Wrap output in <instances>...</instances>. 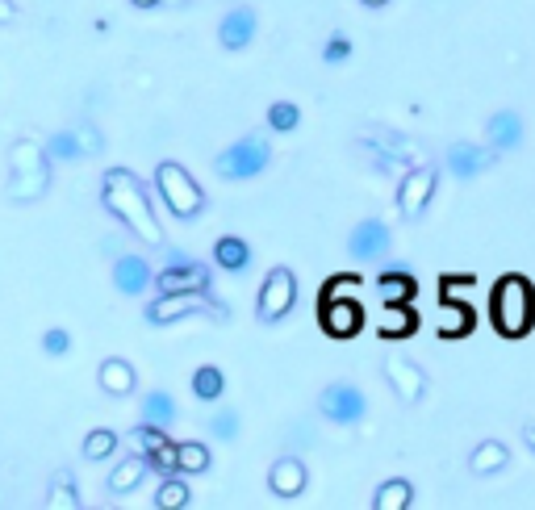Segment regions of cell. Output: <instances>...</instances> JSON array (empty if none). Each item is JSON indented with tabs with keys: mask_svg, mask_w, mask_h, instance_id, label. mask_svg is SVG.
Here are the masks:
<instances>
[{
	"mask_svg": "<svg viewBox=\"0 0 535 510\" xmlns=\"http://www.w3.org/2000/svg\"><path fill=\"white\" fill-rule=\"evenodd\" d=\"M101 201H105V210L118 218L138 243L164 247V226H159V218L151 210L147 184L138 180L130 168H109L101 176Z\"/></svg>",
	"mask_w": 535,
	"mask_h": 510,
	"instance_id": "1",
	"label": "cell"
},
{
	"mask_svg": "<svg viewBox=\"0 0 535 510\" xmlns=\"http://www.w3.org/2000/svg\"><path fill=\"white\" fill-rule=\"evenodd\" d=\"M490 314H494V327L498 335L506 339H523L535 322V285L527 276L510 272L494 285V297H490Z\"/></svg>",
	"mask_w": 535,
	"mask_h": 510,
	"instance_id": "2",
	"label": "cell"
},
{
	"mask_svg": "<svg viewBox=\"0 0 535 510\" xmlns=\"http://www.w3.org/2000/svg\"><path fill=\"white\" fill-rule=\"evenodd\" d=\"M9 197L21 201V205H30L38 197H46V189H51V159H46V147H42V138L26 134V138H17V143L9 147Z\"/></svg>",
	"mask_w": 535,
	"mask_h": 510,
	"instance_id": "3",
	"label": "cell"
},
{
	"mask_svg": "<svg viewBox=\"0 0 535 510\" xmlns=\"http://www.w3.org/2000/svg\"><path fill=\"white\" fill-rule=\"evenodd\" d=\"M155 189H159V197H164L168 214L180 218V222H193L205 210L201 184L184 172V164H176V159H164V164L155 168Z\"/></svg>",
	"mask_w": 535,
	"mask_h": 510,
	"instance_id": "4",
	"label": "cell"
},
{
	"mask_svg": "<svg viewBox=\"0 0 535 510\" xmlns=\"http://www.w3.org/2000/svg\"><path fill=\"white\" fill-rule=\"evenodd\" d=\"M268 164H272V143L260 130H251V134L235 138L226 151H218L214 172L222 180H255L260 172H268Z\"/></svg>",
	"mask_w": 535,
	"mask_h": 510,
	"instance_id": "5",
	"label": "cell"
},
{
	"mask_svg": "<svg viewBox=\"0 0 535 510\" xmlns=\"http://www.w3.org/2000/svg\"><path fill=\"white\" fill-rule=\"evenodd\" d=\"M356 147L368 151L372 159V168L377 172H393V168H414V164H423V151H418L414 138L398 134V130H385V126H368L360 138H356Z\"/></svg>",
	"mask_w": 535,
	"mask_h": 510,
	"instance_id": "6",
	"label": "cell"
},
{
	"mask_svg": "<svg viewBox=\"0 0 535 510\" xmlns=\"http://www.w3.org/2000/svg\"><path fill=\"white\" fill-rule=\"evenodd\" d=\"M193 314H209V318H226V306L218 297H209V289H189V293H159L147 306V322L155 327H168V322L193 318Z\"/></svg>",
	"mask_w": 535,
	"mask_h": 510,
	"instance_id": "7",
	"label": "cell"
},
{
	"mask_svg": "<svg viewBox=\"0 0 535 510\" xmlns=\"http://www.w3.org/2000/svg\"><path fill=\"white\" fill-rule=\"evenodd\" d=\"M293 306H297V276H293V268L276 264L264 276L260 297H255V318H260L264 327H276V322H285L293 314Z\"/></svg>",
	"mask_w": 535,
	"mask_h": 510,
	"instance_id": "8",
	"label": "cell"
},
{
	"mask_svg": "<svg viewBox=\"0 0 535 510\" xmlns=\"http://www.w3.org/2000/svg\"><path fill=\"white\" fill-rule=\"evenodd\" d=\"M439 193V168L435 164H414L398 176V214L402 222H418L427 210H431V201Z\"/></svg>",
	"mask_w": 535,
	"mask_h": 510,
	"instance_id": "9",
	"label": "cell"
},
{
	"mask_svg": "<svg viewBox=\"0 0 535 510\" xmlns=\"http://www.w3.org/2000/svg\"><path fill=\"white\" fill-rule=\"evenodd\" d=\"M318 410H322V419H331L335 427H356L368 414V398L356 381H331L318 393Z\"/></svg>",
	"mask_w": 535,
	"mask_h": 510,
	"instance_id": "10",
	"label": "cell"
},
{
	"mask_svg": "<svg viewBox=\"0 0 535 510\" xmlns=\"http://www.w3.org/2000/svg\"><path fill=\"white\" fill-rule=\"evenodd\" d=\"M393 247V230L385 218H364L352 235H347V255H352L356 264H377L385 260Z\"/></svg>",
	"mask_w": 535,
	"mask_h": 510,
	"instance_id": "11",
	"label": "cell"
},
{
	"mask_svg": "<svg viewBox=\"0 0 535 510\" xmlns=\"http://www.w3.org/2000/svg\"><path fill=\"white\" fill-rule=\"evenodd\" d=\"M322 327H327V335H335V339H352L364 327L360 301L347 297V293H327L322 297Z\"/></svg>",
	"mask_w": 535,
	"mask_h": 510,
	"instance_id": "12",
	"label": "cell"
},
{
	"mask_svg": "<svg viewBox=\"0 0 535 510\" xmlns=\"http://www.w3.org/2000/svg\"><path fill=\"white\" fill-rule=\"evenodd\" d=\"M306 485H310V469H306V460L293 456V452L281 456L268 469V490H272V498H281V502L301 498V494H306Z\"/></svg>",
	"mask_w": 535,
	"mask_h": 510,
	"instance_id": "13",
	"label": "cell"
},
{
	"mask_svg": "<svg viewBox=\"0 0 535 510\" xmlns=\"http://www.w3.org/2000/svg\"><path fill=\"white\" fill-rule=\"evenodd\" d=\"M381 373H385V381H389V389L398 393V398L406 402V406H414V402H423V393H427V373L418 368L414 360H385L381 364Z\"/></svg>",
	"mask_w": 535,
	"mask_h": 510,
	"instance_id": "14",
	"label": "cell"
},
{
	"mask_svg": "<svg viewBox=\"0 0 535 510\" xmlns=\"http://www.w3.org/2000/svg\"><path fill=\"white\" fill-rule=\"evenodd\" d=\"M159 293H189V289H209V268L197 264V260H172L164 272H155V281H151Z\"/></svg>",
	"mask_w": 535,
	"mask_h": 510,
	"instance_id": "15",
	"label": "cell"
},
{
	"mask_svg": "<svg viewBox=\"0 0 535 510\" xmlns=\"http://www.w3.org/2000/svg\"><path fill=\"white\" fill-rule=\"evenodd\" d=\"M494 159H498L494 147H481V143H452L448 155H444V164H448V172H452L456 180H473V176H481L485 168H494Z\"/></svg>",
	"mask_w": 535,
	"mask_h": 510,
	"instance_id": "16",
	"label": "cell"
},
{
	"mask_svg": "<svg viewBox=\"0 0 535 510\" xmlns=\"http://www.w3.org/2000/svg\"><path fill=\"white\" fill-rule=\"evenodd\" d=\"M255 30H260V17H255L251 5H235L222 21H218V42L226 51H247L255 42Z\"/></svg>",
	"mask_w": 535,
	"mask_h": 510,
	"instance_id": "17",
	"label": "cell"
},
{
	"mask_svg": "<svg viewBox=\"0 0 535 510\" xmlns=\"http://www.w3.org/2000/svg\"><path fill=\"white\" fill-rule=\"evenodd\" d=\"M485 147H494L498 155L523 147V118H519L515 109L490 113V122H485Z\"/></svg>",
	"mask_w": 535,
	"mask_h": 510,
	"instance_id": "18",
	"label": "cell"
},
{
	"mask_svg": "<svg viewBox=\"0 0 535 510\" xmlns=\"http://www.w3.org/2000/svg\"><path fill=\"white\" fill-rule=\"evenodd\" d=\"M151 281H155V272H151V264L143 260V255H122V260L113 264V285H118V293H126V297H143L151 289Z\"/></svg>",
	"mask_w": 535,
	"mask_h": 510,
	"instance_id": "19",
	"label": "cell"
},
{
	"mask_svg": "<svg viewBox=\"0 0 535 510\" xmlns=\"http://www.w3.org/2000/svg\"><path fill=\"white\" fill-rule=\"evenodd\" d=\"M97 381H101V389L109 393V398H130L134 385H138V373H134V364H130V360L109 356V360H101Z\"/></svg>",
	"mask_w": 535,
	"mask_h": 510,
	"instance_id": "20",
	"label": "cell"
},
{
	"mask_svg": "<svg viewBox=\"0 0 535 510\" xmlns=\"http://www.w3.org/2000/svg\"><path fill=\"white\" fill-rule=\"evenodd\" d=\"M510 465V448L502 439H481V444L469 452V473L473 477H494Z\"/></svg>",
	"mask_w": 535,
	"mask_h": 510,
	"instance_id": "21",
	"label": "cell"
},
{
	"mask_svg": "<svg viewBox=\"0 0 535 510\" xmlns=\"http://www.w3.org/2000/svg\"><path fill=\"white\" fill-rule=\"evenodd\" d=\"M435 322H439V335H444V339H460V335L473 331V310L464 306L460 297H448L444 306H439Z\"/></svg>",
	"mask_w": 535,
	"mask_h": 510,
	"instance_id": "22",
	"label": "cell"
},
{
	"mask_svg": "<svg viewBox=\"0 0 535 510\" xmlns=\"http://www.w3.org/2000/svg\"><path fill=\"white\" fill-rule=\"evenodd\" d=\"M147 473H151V465H147L143 452H138V456H126L122 465L109 473V494H130V490H138Z\"/></svg>",
	"mask_w": 535,
	"mask_h": 510,
	"instance_id": "23",
	"label": "cell"
},
{
	"mask_svg": "<svg viewBox=\"0 0 535 510\" xmlns=\"http://www.w3.org/2000/svg\"><path fill=\"white\" fill-rule=\"evenodd\" d=\"M214 264L226 268V272H247V264H251V247H247L239 235H222V239L214 243Z\"/></svg>",
	"mask_w": 535,
	"mask_h": 510,
	"instance_id": "24",
	"label": "cell"
},
{
	"mask_svg": "<svg viewBox=\"0 0 535 510\" xmlns=\"http://www.w3.org/2000/svg\"><path fill=\"white\" fill-rule=\"evenodd\" d=\"M377 297H381V301H414V297H418V285H414L410 272L389 268V272L377 276Z\"/></svg>",
	"mask_w": 535,
	"mask_h": 510,
	"instance_id": "25",
	"label": "cell"
},
{
	"mask_svg": "<svg viewBox=\"0 0 535 510\" xmlns=\"http://www.w3.org/2000/svg\"><path fill=\"white\" fill-rule=\"evenodd\" d=\"M414 502V485L406 477H389L377 494H372V510H406Z\"/></svg>",
	"mask_w": 535,
	"mask_h": 510,
	"instance_id": "26",
	"label": "cell"
},
{
	"mask_svg": "<svg viewBox=\"0 0 535 510\" xmlns=\"http://www.w3.org/2000/svg\"><path fill=\"white\" fill-rule=\"evenodd\" d=\"M176 473L180 477L209 473V448L201 444V439H184V444H176Z\"/></svg>",
	"mask_w": 535,
	"mask_h": 510,
	"instance_id": "27",
	"label": "cell"
},
{
	"mask_svg": "<svg viewBox=\"0 0 535 510\" xmlns=\"http://www.w3.org/2000/svg\"><path fill=\"white\" fill-rule=\"evenodd\" d=\"M222 393H226V373L218 364H201L193 373V398L197 402H218Z\"/></svg>",
	"mask_w": 535,
	"mask_h": 510,
	"instance_id": "28",
	"label": "cell"
},
{
	"mask_svg": "<svg viewBox=\"0 0 535 510\" xmlns=\"http://www.w3.org/2000/svg\"><path fill=\"white\" fill-rule=\"evenodd\" d=\"M46 502H51V510H80V506H84L72 469H59V473L51 477V498H46Z\"/></svg>",
	"mask_w": 535,
	"mask_h": 510,
	"instance_id": "29",
	"label": "cell"
},
{
	"mask_svg": "<svg viewBox=\"0 0 535 510\" xmlns=\"http://www.w3.org/2000/svg\"><path fill=\"white\" fill-rule=\"evenodd\" d=\"M189 502H193V490H189V481H184L180 473L159 481V490H155V506L159 510H184Z\"/></svg>",
	"mask_w": 535,
	"mask_h": 510,
	"instance_id": "30",
	"label": "cell"
},
{
	"mask_svg": "<svg viewBox=\"0 0 535 510\" xmlns=\"http://www.w3.org/2000/svg\"><path fill=\"white\" fill-rule=\"evenodd\" d=\"M143 423H155V427H172L176 423L172 393H164V389H151L147 393V398H143Z\"/></svg>",
	"mask_w": 535,
	"mask_h": 510,
	"instance_id": "31",
	"label": "cell"
},
{
	"mask_svg": "<svg viewBox=\"0 0 535 510\" xmlns=\"http://www.w3.org/2000/svg\"><path fill=\"white\" fill-rule=\"evenodd\" d=\"M381 335H414V314H410V301H385V314H381Z\"/></svg>",
	"mask_w": 535,
	"mask_h": 510,
	"instance_id": "32",
	"label": "cell"
},
{
	"mask_svg": "<svg viewBox=\"0 0 535 510\" xmlns=\"http://www.w3.org/2000/svg\"><path fill=\"white\" fill-rule=\"evenodd\" d=\"M42 147H46V159H51V164H72V159H84L76 130H59V134H51V143H42Z\"/></svg>",
	"mask_w": 535,
	"mask_h": 510,
	"instance_id": "33",
	"label": "cell"
},
{
	"mask_svg": "<svg viewBox=\"0 0 535 510\" xmlns=\"http://www.w3.org/2000/svg\"><path fill=\"white\" fill-rule=\"evenodd\" d=\"M118 452V431L113 427H92L84 435V460H109Z\"/></svg>",
	"mask_w": 535,
	"mask_h": 510,
	"instance_id": "34",
	"label": "cell"
},
{
	"mask_svg": "<svg viewBox=\"0 0 535 510\" xmlns=\"http://www.w3.org/2000/svg\"><path fill=\"white\" fill-rule=\"evenodd\" d=\"M297 126H301V109H297L293 101H272V105H268V130L293 134Z\"/></svg>",
	"mask_w": 535,
	"mask_h": 510,
	"instance_id": "35",
	"label": "cell"
},
{
	"mask_svg": "<svg viewBox=\"0 0 535 510\" xmlns=\"http://www.w3.org/2000/svg\"><path fill=\"white\" fill-rule=\"evenodd\" d=\"M147 465H151V473H164V477L176 473V444L172 439H164L155 452H147Z\"/></svg>",
	"mask_w": 535,
	"mask_h": 510,
	"instance_id": "36",
	"label": "cell"
},
{
	"mask_svg": "<svg viewBox=\"0 0 535 510\" xmlns=\"http://www.w3.org/2000/svg\"><path fill=\"white\" fill-rule=\"evenodd\" d=\"M239 427H243V419L235 410H218L214 419H209V431H214L218 439H226V444H230V439H239Z\"/></svg>",
	"mask_w": 535,
	"mask_h": 510,
	"instance_id": "37",
	"label": "cell"
},
{
	"mask_svg": "<svg viewBox=\"0 0 535 510\" xmlns=\"http://www.w3.org/2000/svg\"><path fill=\"white\" fill-rule=\"evenodd\" d=\"M347 59H352V38H347V34H331L327 46H322V63L339 67V63H347Z\"/></svg>",
	"mask_w": 535,
	"mask_h": 510,
	"instance_id": "38",
	"label": "cell"
},
{
	"mask_svg": "<svg viewBox=\"0 0 535 510\" xmlns=\"http://www.w3.org/2000/svg\"><path fill=\"white\" fill-rule=\"evenodd\" d=\"M164 439H168V427H155V423H143V427L134 431V444H138V452H143V456L155 452Z\"/></svg>",
	"mask_w": 535,
	"mask_h": 510,
	"instance_id": "39",
	"label": "cell"
},
{
	"mask_svg": "<svg viewBox=\"0 0 535 510\" xmlns=\"http://www.w3.org/2000/svg\"><path fill=\"white\" fill-rule=\"evenodd\" d=\"M42 352L46 356H67V352H72V335H67L63 327H51L42 335Z\"/></svg>",
	"mask_w": 535,
	"mask_h": 510,
	"instance_id": "40",
	"label": "cell"
},
{
	"mask_svg": "<svg viewBox=\"0 0 535 510\" xmlns=\"http://www.w3.org/2000/svg\"><path fill=\"white\" fill-rule=\"evenodd\" d=\"M76 138H80V151H84V155H101V147H105V138L92 130V126H80Z\"/></svg>",
	"mask_w": 535,
	"mask_h": 510,
	"instance_id": "41",
	"label": "cell"
},
{
	"mask_svg": "<svg viewBox=\"0 0 535 510\" xmlns=\"http://www.w3.org/2000/svg\"><path fill=\"white\" fill-rule=\"evenodd\" d=\"M17 17V9H13V0H0V26H9V21Z\"/></svg>",
	"mask_w": 535,
	"mask_h": 510,
	"instance_id": "42",
	"label": "cell"
},
{
	"mask_svg": "<svg viewBox=\"0 0 535 510\" xmlns=\"http://www.w3.org/2000/svg\"><path fill=\"white\" fill-rule=\"evenodd\" d=\"M523 439H527V448H531V452H535V423H531V427H527V431H523Z\"/></svg>",
	"mask_w": 535,
	"mask_h": 510,
	"instance_id": "43",
	"label": "cell"
},
{
	"mask_svg": "<svg viewBox=\"0 0 535 510\" xmlns=\"http://www.w3.org/2000/svg\"><path fill=\"white\" fill-rule=\"evenodd\" d=\"M130 5H134V9H155L159 0H130Z\"/></svg>",
	"mask_w": 535,
	"mask_h": 510,
	"instance_id": "44",
	"label": "cell"
},
{
	"mask_svg": "<svg viewBox=\"0 0 535 510\" xmlns=\"http://www.w3.org/2000/svg\"><path fill=\"white\" fill-rule=\"evenodd\" d=\"M364 9H381V5H389V0H360Z\"/></svg>",
	"mask_w": 535,
	"mask_h": 510,
	"instance_id": "45",
	"label": "cell"
}]
</instances>
